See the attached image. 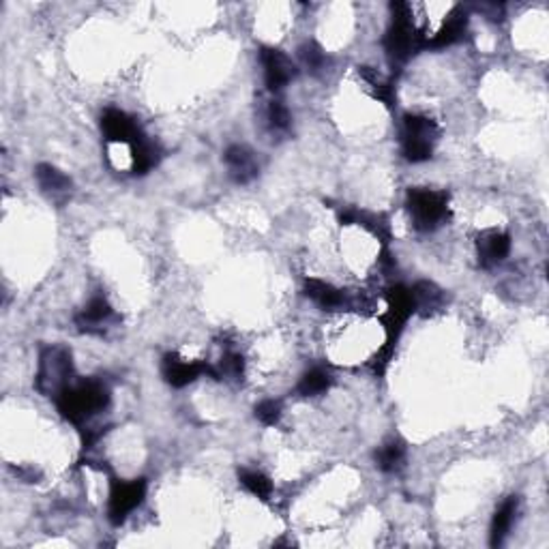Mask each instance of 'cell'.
I'll use <instances>...</instances> for the list:
<instances>
[{"label":"cell","instance_id":"obj_10","mask_svg":"<svg viewBox=\"0 0 549 549\" xmlns=\"http://www.w3.org/2000/svg\"><path fill=\"white\" fill-rule=\"evenodd\" d=\"M210 365L202 363V361H187L180 359L178 354H166L161 361V376L168 384L174 389H183L187 384L196 382L202 373L210 376Z\"/></svg>","mask_w":549,"mask_h":549},{"label":"cell","instance_id":"obj_16","mask_svg":"<svg viewBox=\"0 0 549 549\" xmlns=\"http://www.w3.org/2000/svg\"><path fill=\"white\" fill-rule=\"evenodd\" d=\"M519 511V500L517 496H511V498H506L502 505L496 509L494 519H492V530H489V543H492L494 547H500L502 543H505L506 536H509L513 522H515Z\"/></svg>","mask_w":549,"mask_h":549},{"label":"cell","instance_id":"obj_8","mask_svg":"<svg viewBox=\"0 0 549 549\" xmlns=\"http://www.w3.org/2000/svg\"><path fill=\"white\" fill-rule=\"evenodd\" d=\"M260 61L265 67V82L271 92L284 91L292 80L296 78V67L282 50L277 48H262Z\"/></svg>","mask_w":549,"mask_h":549},{"label":"cell","instance_id":"obj_24","mask_svg":"<svg viewBox=\"0 0 549 549\" xmlns=\"http://www.w3.org/2000/svg\"><path fill=\"white\" fill-rule=\"evenodd\" d=\"M210 376L217 380H241L243 371H245V361L241 354L236 352H227L221 356V361L217 365H210Z\"/></svg>","mask_w":549,"mask_h":549},{"label":"cell","instance_id":"obj_6","mask_svg":"<svg viewBox=\"0 0 549 549\" xmlns=\"http://www.w3.org/2000/svg\"><path fill=\"white\" fill-rule=\"evenodd\" d=\"M417 313L414 312V301L410 294V288L406 285H393V288L387 290V312L380 315V323L384 326V332H387V343L384 346L395 348L397 340H400L401 331L410 315Z\"/></svg>","mask_w":549,"mask_h":549},{"label":"cell","instance_id":"obj_19","mask_svg":"<svg viewBox=\"0 0 549 549\" xmlns=\"http://www.w3.org/2000/svg\"><path fill=\"white\" fill-rule=\"evenodd\" d=\"M161 150L155 142H150L149 138H140L136 144L131 146V161H133V174H146L159 163Z\"/></svg>","mask_w":549,"mask_h":549},{"label":"cell","instance_id":"obj_22","mask_svg":"<svg viewBox=\"0 0 549 549\" xmlns=\"http://www.w3.org/2000/svg\"><path fill=\"white\" fill-rule=\"evenodd\" d=\"M361 78L365 80V84L370 86L371 89V97L378 99V101H382L384 105H393L395 101V91H393V84H390L389 80H384L382 75H380L378 72H373V69L370 67H361L359 69Z\"/></svg>","mask_w":549,"mask_h":549},{"label":"cell","instance_id":"obj_5","mask_svg":"<svg viewBox=\"0 0 549 549\" xmlns=\"http://www.w3.org/2000/svg\"><path fill=\"white\" fill-rule=\"evenodd\" d=\"M408 213H410L412 224L420 232H431L440 227L451 217V207H448V194L438 189H417L408 191Z\"/></svg>","mask_w":549,"mask_h":549},{"label":"cell","instance_id":"obj_23","mask_svg":"<svg viewBox=\"0 0 549 549\" xmlns=\"http://www.w3.org/2000/svg\"><path fill=\"white\" fill-rule=\"evenodd\" d=\"M238 478H241L243 487L247 489L249 494H254L255 498L268 500L273 496V481L265 475V472L243 470L241 475H238Z\"/></svg>","mask_w":549,"mask_h":549},{"label":"cell","instance_id":"obj_9","mask_svg":"<svg viewBox=\"0 0 549 549\" xmlns=\"http://www.w3.org/2000/svg\"><path fill=\"white\" fill-rule=\"evenodd\" d=\"M101 130H103V136L108 142L130 144V149L138 142L140 138H144L138 120L127 112H122V110H116V108H110L103 112Z\"/></svg>","mask_w":549,"mask_h":549},{"label":"cell","instance_id":"obj_12","mask_svg":"<svg viewBox=\"0 0 549 549\" xmlns=\"http://www.w3.org/2000/svg\"><path fill=\"white\" fill-rule=\"evenodd\" d=\"M511 251V236L500 230H485L477 238V254L478 265L483 268L498 266L506 260Z\"/></svg>","mask_w":549,"mask_h":549},{"label":"cell","instance_id":"obj_25","mask_svg":"<svg viewBox=\"0 0 549 549\" xmlns=\"http://www.w3.org/2000/svg\"><path fill=\"white\" fill-rule=\"evenodd\" d=\"M266 122H268V130L273 133H277V136H285V133L290 131L292 127V114L290 110L285 108L284 101H274L268 103L266 108Z\"/></svg>","mask_w":549,"mask_h":549},{"label":"cell","instance_id":"obj_27","mask_svg":"<svg viewBox=\"0 0 549 549\" xmlns=\"http://www.w3.org/2000/svg\"><path fill=\"white\" fill-rule=\"evenodd\" d=\"M255 419H258L262 425H266V428H273V425H277L279 419H282V404L274 400L262 401V404L255 406Z\"/></svg>","mask_w":549,"mask_h":549},{"label":"cell","instance_id":"obj_7","mask_svg":"<svg viewBox=\"0 0 549 549\" xmlns=\"http://www.w3.org/2000/svg\"><path fill=\"white\" fill-rule=\"evenodd\" d=\"M146 498V481L144 478H133V481H110V500L108 515L114 525H120L133 511L142 505Z\"/></svg>","mask_w":549,"mask_h":549},{"label":"cell","instance_id":"obj_3","mask_svg":"<svg viewBox=\"0 0 549 549\" xmlns=\"http://www.w3.org/2000/svg\"><path fill=\"white\" fill-rule=\"evenodd\" d=\"M73 378V356L65 346H48L39 354V370L34 378V387L41 395L56 397L72 384Z\"/></svg>","mask_w":549,"mask_h":549},{"label":"cell","instance_id":"obj_4","mask_svg":"<svg viewBox=\"0 0 549 549\" xmlns=\"http://www.w3.org/2000/svg\"><path fill=\"white\" fill-rule=\"evenodd\" d=\"M440 138V127L434 119L423 114H406L401 125V153L406 161L423 163L434 157V149Z\"/></svg>","mask_w":549,"mask_h":549},{"label":"cell","instance_id":"obj_20","mask_svg":"<svg viewBox=\"0 0 549 549\" xmlns=\"http://www.w3.org/2000/svg\"><path fill=\"white\" fill-rule=\"evenodd\" d=\"M406 461V445L400 438H390L376 451V466L382 472H397Z\"/></svg>","mask_w":549,"mask_h":549},{"label":"cell","instance_id":"obj_15","mask_svg":"<svg viewBox=\"0 0 549 549\" xmlns=\"http://www.w3.org/2000/svg\"><path fill=\"white\" fill-rule=\"evenodd\" d=\"M34 177H37V183L41 187L45 196H50L52 200H63L72 194V178L67 174H63L58 168L50 166V163H39L34 168Z\"/></svg>","mask_w":549,"mask_h":549},{"label":"cell","instance_id":"obj_2","mask_svg":"<svg viewBox=\"0 0 549 549\" xmlns=\"http://www.w3.org/2000/svg\"><path fill=\"white\" fill-rule=\"evenodd\" d=\"M390 11H393V22H390L387 37H384V50H387L390 65L400 67L410 61L428 43H425L423 34L417 31V26H414L410 5L393 3Z\"/></svg>","mask_w":549,"mask_h":549},{"label":"cell","instance_id":"obj_13","mask_svg":"<svg viewBox=\"0 0 549 549\" xmlns=\"http://www.w3.org/2000/svg\"><path fill=\"white\" fill-rule=\"evenodd\" d=\"M224 161L227 166V172H230V178L235 180L236 185L251 183L260 172L258 159H255V155L251 153L247 146L232 144L230 149L226 150Z\"/></svg>","mask_w":549,"mask_h":549},{"label":"cell","instance_id":"obj_21","mask_svg":"<svg viewBox=\"0 0 549 549\" xmlns=\"http://www.w3.org/2000/svg\"><path fill=\"white\" fill-rule=\"evenodd\" d=\"M331 382L332 378L329 371L323 370V367H313V370L303 373L296 390H299L301 397H318L331 389Z\"/></svg>","mask_w":549,"mask_h":549},{"label":"cell","instance_id":"obj_18","mask_svg":"<svg viewBox=\"0 0 549 549\" xmlns=\"http://www.w3.org/2000/svg\"><path fill=\"white\" fill-rule=\"evenodd\" d=\"M466 28H468V17H466L464 9L455 7V11L448 15V20L442 24L438 34H434V39L428 41L429 48H447V45L458 43V41L464 39Z\"/></svg>","mask_w":549,"mask_h":549},{"label":"cell","instance_id":"obj_11","mask_svg":"<svg viewBox=\"0 0 549 549\" xmlns=\"http://www.w3.org/2000/svg\"><path fill=\"white\" fill-rule=\"evenodd\" d=\"M116 320L119 318H116L112 305L103 296H95V299L89 301V305L75 315V326L86 335H103L110 326L116 324Z\"/></svg>","mask_w":549,"mask_h":549},{"label":"cell","instance_id":"obj_26","mask_svg":"<svg viewBox=\"0 0 549 549\" xmlns=\"http://www.w3.org/2000/svg\"><path fill=\"white\" fill-rule=\"evenodd\" d=\"M299 58H301L303 65L307 67V72H312V73L324 72L326 63H329V58H326L324 50L320 48L318 43H313V41H307V43L301 45Z\"/></svg>","mask_w":549,"mask_h":549},{"label":"cell","instance_id":"obj_14","mask_svg":"<svg viewBox=\"0 0 549 549\" xmlns=\"http://www.w3.org/2000/svg\"><path fill=\"white\" fill-rule=\"evenodd\" d=\"M305 296L312 299L315 305L326 309V312H335V309H343V307H354V301H350L346 296V292L335 288V285L329 282H323V279H307L305 282Z\"/></svg>","mask_w":549,"mask_h":549},{"label":"cell","instance_id":"obj_1","mask_svg":"<svg viewBox=\"0 0 549 549\" xmlns=\"http://www.w3.org/2000/svg\"><path fill=\"white\" fill-rule=\"evenodd\" d=\"M58 412L75 428L84 429L97 414H101L110 406V389L101 380H84V382L69 384L56 397Z\"/></svg>","mask_w":549,"mask_h":549},{"label":"cell","instance_id":"obj_17","mask_svg":"<svg viewBox=\"0 0 549 549\" xmlns=\"http://www.w3.org/2000/svg\"><path fill=\"white\" fill-rule=\"evenodd\" d=\"M412 301H414V312L423 313V315H431L436 312H440L445 307V292L438 288L436 284L431 282H419L414 288H410Z\"/></svg>","mask_w":549,"mask_h":549}]
</instances>
